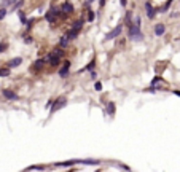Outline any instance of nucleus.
I'll return each instance as SVG.
<instances>
[{
	"label": "nucleus",
	"mask_w": 180,
	"mask_h": 172,
	"mask_svg": "<svg viewBox=\"0 0 180 172\" xmlns=\"http://www.w3.org/2000/svg\"><path fill=\"white\" fill-rule=\"evenodd\" d=\"M129 38L134 41H139V40H143V34L140 32V27L135 24H131L129 26Z\"/></svg>",
	"instance_id": "f257e3e1"
},
{
	"label": "nucleus",
	"mask_w": 180,
	"mask_h": 172,
	"mask_svg": "<svg viewBox=\"0 0 180 172\" xmlns=\"http://www.w3.org/2000/svg\"><path fill=\"white\" fill-rule=\"evenodd\" d=\"M62 54H64V49H61V46H59V48H56L54 51H53L51 54L48 56L49 64H51V66H58L59 61H61V58H62Z\"/></svg>",
	"instance_id": "f03ea898"
},
{
	"label": "nucleus",
	"mask_w": 180,
	"mask_h": 172,
	"mask_svg": "<svg viewBox=\"0 0 180 172\" xmlns=\"http://www.w3.org/2000/svg\"><path fill=\"white\" fill-rule=\"evenodd\" d=\"M61 14H62V13H61V11H59L58 8H51V10H49L48 13H46V16H45V18H46V21H48L49 24H53V22H56V18L61 16Z\"/></svg>",
	"instance_id": "7ed1b4c3"
},
{
	"label": "nucleus",
	"mask_w": 180,
	"mask_h": 172,
	"mask_svg": "<svg viewBox=\"0 0 180 172\" xmlns=\"http://www.w3.org/2000/svg\"><path fill=\"white\" fill-rule=\"evenodd\" d=\"M66 104H67L66 97H59V99L53 100V104H51V113H54L56 110H59V108H62Z\"/></svg>",
	"instance_id": "20e7f679"
},
{
	"label": "nucleus",
	"mask_w": 180,
	"mask_h": 172,
	"mask_svg": "<svg viewBox=\"0 0 180 172\" xmlns=\"http://www.w3.org/2000/svg\"><path fill=\"white\" fill-rule=\"evenodd\" d=\"M121 30H123V26H121V24H118L116 27L113 29V30H112V32H108V34H107L105 40H113L115 37H118V35L121 34Z\"/></svg>",
	"instance_id": "39448f33"
},
{
	"label": "nucleus",
	"mask_w": 180,
	"mask_h": 172,
	"mask_svg": "<svg viewBox=\"0 0 180 172\" xmlns=\"http://www.w3.org/2000/svg\"><path fill=\"white\" fill-rule=\"evenodd\" d=\"M99 159H93V158H88V159H76V164H85V166H97L99 164Z\"/></svg>",
	"instance_id": "423d86ee"
},
{
	"label": "nucleus",
	"mask_w": 180,
	"mask_h": 172,
	"mask_svg": "<svg viewBox=\"0 0 180 172\" xmlns=\"http://www.w3.org/2000/svg\"><path fill=\"white\" fill-rule=\"evenodd\" d=\"M2 94H3L5 99H8V100H16L18 99V94L13 93V91H10V89H3V91H2Z\"/></svg>",
	"instance_id": "0eeeda50"
},
{
	"label": "nucleus",
	"mask_w": 180,
	"mask_h": 172,
	"mask_svg": "<svg viewBox=\"0 0 180 172\" xmlns=\"http://www.w3.org/2000/svg\"><path fill=\"white\" fill-rule=\"evenodd\" d=\"M69 69H70V61H66V62H64V67L59 70V77H62V78H64V77H67V75H69Z\"/></svg>",
	"instance_id": "6e6552de"
},
{
	"label": "nucleus",
	"mask_w": 180,
	"mask_h": 172,
	"mask_svg": "<svg viewBox=\"0 0 180 172\" xmlns=\"http://www.w3.org/2000/svg\"><path fill=\"white\" fill-rule=\"evenodd\" d=\"M76 164V159H72V161H64V163H56V167H70V166Z\"/></svg>",
	"instance_id": "1a4fd4ad"
},
{
	"label": "nucleus",
	"mask_w": 180,
	"mask_h": 172,
	"mask_svg": "<svg viewBox=\"0 0 180 172\" xmlns=\"http://www.w3.org/2000/svg\"><path fill=\"white\" fill-rule=\"evenodd\" d=\"M164 32H166V27H164V24H156V27H155V35H156V37H161Z\"/></svg>",
	"instance_id": "9d476101"
},
{
	"label": "nucleus",
	"mask_w": 180,
	"mask_h": 172,
	"mask_svg": "<svg viewBox=\"0 0 180 172\" xmlns=\"http://www.w3.org/2000/svg\"><path fill=\"white\" fill-rule=\"evenodd\" d=\"M21 62H22L21 58H14V59H11V61L8 62V67H10V69H13V67H18V66H21Z\"/></svg>",
	"instance_id": "9b49d317"
},
{
	"label": "nucleus",
	"mask_w": 180,
	"mask_h": 172,
	"mask_svg": "<svg viewBox=\"0 0 180 172\" xmlns=\"http://www.w3.org/2000/svg\"><path fill=\"white\" fill-rule=\"evenodd\" d=\"M145 10H147V16H148L150 19H153L156 13H155V10H153V8H152V5H150L148 2H147V3H145Z\"/></svg>",
	"instance_id": "f8f14e48"
},
{
	"label": "nucleus",
	"mask_w": 180,
	"mask_h": 172,
	"mask_svg": "<svg viewBox=\"0 0 180 172\" xmlns=\"http://www.w3.org/2000/svg\"><path fill=\"white\" fill-rule=\"evenodd\" d=\"M78 32H80V29H78V27H72V29L69 30V34H67V35H69V38H70V40H73V38H76Z\"/></svg>",
	"instance_id": "ddd939ff"
},
{
	"label": "nucleus",
	"mask_w": 180,
	"mask_h": 172,
	"mask_svg": "<svg viewBox=\"0 0 180 172\" xmlns=\"http://www.w3.org/2000/svg\"><path fill=\"white\" fill-rule=\"evenodd\" d=\"M61 10L66 11V13H72V11H73V7H72V3H70V2H66V3L61 7Z\"/></svg>",
	"instance_id": "4468645a"
},
{
	"label": "nucleus",
	"mask_w": 180,
	"mask_h": 172,
	"mask_svg": "<svg viewBox=\"0 0 180 172\" xmlns=\"http://www.w3.org/2000/svg\"><path fill=\"white\" fill-rule=\"evenodd\" d=\"M107 113L110 115V116L115 115V102H108L107 104Z\"/></svg>",
	"instance_id": "2eb2a0df"
},
{
	"label": "nucleus",
	"mask_w": 180,
	"mask_h": 172,
	"mask_svg": "<svg viewBox=\"0 0 180 172\" xmlns=\"http://www.w3.org/2000/svg\"><path fill=\"white\" fill-rule=\"evenodd\" d=\"M22 3H24V0H18L16 3H13V5H11V11H16V10H19V8L22 7Z\"/></svg>",
	"instance_id": "dca6fc26"
},
{
	"label": "nucleus",
	"mask_w": 180,
	"mask_h": 172,
	"mask_svg": "<svg viewBox=\"0 0 180 172\" xmlns=\"http://www.w3.org/2000/svg\"><path fill=\"white\" fill-rule=\"evenodd\" d=\"M43 59H38V61H35V64L32 66V70H37V69H42V66H43Z\"/></svg>",
	"instance_id": "f3484780"
},
{
	"label": "nucleus",
	"mask_w": 180,
	"mask_h": 172,
	"mask_svg": "<svg viewBox=\"0 0 180 172\" xmlns=\"http://www.w3.org/2000/svg\"><path fill=\"white\" fill-rule=\"evenodd\" d=\"M10 75V67H2V69H0V77H8Z\"/></svg>",
	"instance_id": "a211bd4d"
},
{
	"label": "nucleus",
	"mask_w": 180,
	"mask_h": 172,
	"mask_svg": "<svg viewBox=\"0 0 180 172\" xmlns=\"http://www.w3.org/2000/svg\"><path fill=\"white\" fill-rule=\"evenodd\" d=\"M69 40H70L69 35H64V37L61 38V40H59V46H66L67 43H69Z\"/></svg>",
	"instance_id": "6ab92c4d"
},
{
	"label": "nucleus",
	"mask_w": 180,
	"mask_h": 172,
	"mask_svg": "<svg viewBox=\"0 0 180 172\" xmlns=\"http://www.w3.org/2000/svg\"><path fill=\"white\" fill-rule=\"evenodd\" d=\"M43 166H29L27 169H26V171H43Z\"/></svg>",
	"instance_id": "aec40b11"
},
{
	"label": "nucleus",
	"mask_w": 180,
	"mask_h": 172,
	"mask_svg": "<svg viewBox=\"0 0 180 172\" xmlns=\"http://www.w3.org/2000/svg\"><path fill=\"white\" fill-rule=\"evenodd\" d=\"M18 0H3L2 2V7H8V5H13V3H16Z\"/></svg>",
	"instance_id": "412c9836"
},
{
	"label": "nucleus",
	"mask_w": 180,
	"mask_h": 172,
	"mask_svg": "<svg viewBox=\"0 0 180 172\" xmlns=\"http://www.w3.org/2000/svg\"><path fill=\"white\" fill-rule=\"evenodd\" d=\"M7 48H8V43L7 41H2V43H0V53H5Z\"/></svg>",
	"instance_id": "4be33fe9"
},
{
	"label": "nucleus",
	"mask_w": 180,
	"mask_h": 172,
	"mask_svg": "<svg viewBox=\"0 0 180 172\" xmlns=\"http://www.w3.org/2000/svg\"><path fill=\"white\" fill-rule=\"evenodd\" d=\"M132 24H135V26H139V27H140V24H142V19H140V16H135Z\"/></svg>",
	"instance_id": "5701e85b"
},
{
	"label": "nucleus",
	"mask_w": 180,
	"mask_h": 172,
	"mask_svg": "<svg viewBox=\"0 0 180 172\" xmlns=\"http://www.w3.org/2000/svg\"><path fill=\"white\" fill-rule=\"evenodd\" d=\"M7 13H8V11L5 10V8H0V21H2L5 16H7Z\"/></svg>",
	"instance_id": "b1692460"
},
{
	"label": "nucleus",
	"mask_w": 180,
	"mask_h": 172,
	"mask_svg": "<svg viewBox=\"0 0 180 172\" xmlns=\"http://www.w3.org/2000/svg\"><path fill=\"white\" fill-rule=\"evenodd\" d=\"M94 18H96V16H94V11H88V21H89V22H91V21H94Z\"/></svg>",
	"instance_id": "393cba45"
},
{
	"label": "nucleus",
	"mask_w": 180,
	"mask_h": 172,
	"mask_svg": "<svg viewBox=\"0 0 180 172\" xmlns=\"http://www.w3.org/2000/svg\"><path fill=\"white\" fill-rule=\"evenodd\" d=\"M19 19H21L22 24H26V22H27V19H26V16H24V13H22V11H19Z\"/></svg>",
	"instance_id": "a878e982"
},
{
	"label": "nucleus",
	"mask_w": 180,
	"mask_h": 172,
	"mask_svg": "<svg viewBox=\"0 0 180 172\" xmlns=\"http://www.w3.org/2000/svg\"><path fill=\"white\" fill-rule=\"evenodd\" d=\"M94 88H96V91H102V83H101V81H96Z\"/></svg>",
	"instance_id": "bb28decb"
},
{
	"label": "nucleus",
	"mask_w": 180,
	"mask_h": 172,
	"mask_svg": "<svg viewBox=\"0 0 180 172\" xmlns=\"http://www.w3.org/2000/svg\"><path fill=\"white\" fill-rule=\"evenodd\" d=\"M171 3H172V0H167V3H166V5H164V7H163V10H161V11H166L167 8L171 7Z\"/></svg>",
	"instance_id": "cd10ccee"
},
{
	"label": "nucleus",
	"mask_w": 180,
	"mask_h": 172,
	"mask_svg": "<svg viewBox=\"0 0 180 172\" xmlns=\"http://www.w3.org/2000/svg\"><path fill=\"white\" fill-rule=\"evenodd\" d=\"M93 69H94V61H93V62H89V64L86 66V70H93Z\"/></svg>",
	"instance_id": "c85d7f7f"
},
{
	"label": "nucleus",
	"mask_w": 180,
	"mask_h": 172,
	"mask_svg": "<svg viewBox=\"0 0 180 172\" xmlns=\"http://www.w3.org/2000/svg\"><path fill=\"white\" fill-rule=\"evenodd\" d=\"M89 77H91V78H93V80H96V78H97V73H96V72H94V70H91Z\"/></svg>",
	"instance_id": "c756f323"
},
{
	"label": "nucleus",
	"mask_w": 180,
	"mask_h": 172,
	"mask_svg": "<svg viewBox=\"0 0 180 172\" xmlns=\"http://www.w3.org/2000/svg\"><path fill=\"white\" fill-rule=\"evenodd\" d=\"M24 41L26 43H32V38L30 37H24Z\"/></svg>",
	"instance_id": "7c9ffc66"
},
{
	"label": "nucleus",
	"mask_w": 180,
	"mask_h": 172,
	"mask_svg": "<svg viewBox=\"0 0 180 172\" xmlns=\"http://www.w3.org/2000/svg\"><path fill=\"white\" fill-rule=\"evenodd\" d=\"M120 3H121V7H126V0H120Z\"/></svg>",
	"instance_id": "2f4dec72"
},
{
	"label": "nucleus",
	"mask_w": 180,
	"mask_h": 172,
	"mask_svg": "<svg viewBox=\"0 0 180 172\" xmlns=\"http://www.w3.org/2000/svg\"><path fill=\"white\" fill-rule=\"evenodd\" d=\"M104 3H105V0H99V5L101 7H104Z\"/></svg>",
	"instance_id": "473e14b6"
},
{
	"label": "nucleus",
	"mask_w": 180,
	"mask_h": 172,
	"mask_svg": "<svg viewBox=\"0 0 180 172\" xmlns=\"http://www.w3.org/2000/svg\"><path fill=\"white\" fill-rule=\"evenodd\" d=\"M174 94H177V96L180 97V91H174Z\"/></svg>",
	"instance_id": "72a5a7b5"
}]
</instances>
